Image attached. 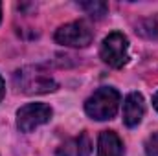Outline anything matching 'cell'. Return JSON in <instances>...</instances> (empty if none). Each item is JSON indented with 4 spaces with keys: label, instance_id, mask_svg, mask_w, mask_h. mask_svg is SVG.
<instances>
[{
    "label": "cell",
    "instance_id": "cell-11",
    "mask_svg": "<svg viewBox=\"0 0 158 156\" xmlns=\"http://www.w3.org/2000/svg\"><path fill=\"white\" fill-rule=\"evenodd\" d=\"M4 94H6V86H4V79L0 77V101H2V97H4Z\"/></svg>",
    "mask_w": 158,
    "mask_h": 156
},
{
    "label": "cell",
    "instance_id": "cell-7",
    "mask_svg": "<svg viewBox=\"0 0 158 156\" xmlns=\"http://www.w3.org/2000/svg\"><path fill=\"white\" fill-rule=\"evenodd\" d=\"M92 151V143L86 132H81L79 136L64 142L59 149H57V156H88Z\"/></svg>",
    "mask_w": 158,
    "mask_h": 156
},
{
    "label": "cell",
    "instance_id": "cell-4",
    "mask_svg": "<svg viewBox=\"0 0 158 156\" xmlns=\"http://www.w3.org/2000/svg\"><path fill=\"white\" fill-rule=\"evenodd\" d=\"M94 39V31L85 20H74L64 26H61L55 31V40L63 46L70 48H85Z\"/></svg>",
    "mask_w": 158,
    "mask_h": 156
},
{
    "label": "cell",
    "instance_id": "cell-8",
    "mask_svg": "<svg viewBox=\"0 0 158 156\" xmlns=\"http://www.w3.org/2000/svg\"><path fill=\"white\" fill-rule=\"evenodd\" d=\"M98 156H123V143L112 130H103L98 142Z\"/></svg>",
    "mask_w": 158,
    "mask_h": 156
},
{
    "label": "cell",
    "instance_id": "cell-1",
    "mask_svg": "<svg viewBox=\"0 0 158 156\" xmlns=\"http://www.w3.org/2000/svg\"><path fill=\"white\" fill-rule=\"evenodd\" d=\"M119 101H121V96H119V92L116 88L103 86V88L96 90L86 99L85 112L92 117V119H98V121L112 119L119 109Z\"/></svg>",
    "mask_w": 158,
    "mask_h": 156
},
{
    "label": "cell",
    "instance_id": "cell-10",
    "mask_svg": "<svg viewBox=\"0 0 158 156\" xmlns=\"http://www.w3.org/2000/svg\"><path fill=\"white\" fill-rule=\"evenodd\" d=\"M145 154L147 156H158V132L147 138L145 142Z\"/></svg>",
    "mask_w": 158,
    "mask_h": 156
},
{
    "label": "cell",
    "instance_id": "cell-12",
    "mask_svg": "<svg viewBox=\"0 0 158 156\" xmlns=\"http://www.w3.org/2000/svg\"><path fill=\"white\" fill-rule=\"evenodd\" d=\"M153 105H155V109L158 110V92L155 94V96H153Z\"/></svg>",
    "mask_w": 158,
    "mask_h": 156
},
{
    "label": "cell",
    "instance_id": "cell-6",
    "mask_svg": "<svg viewBox=\"0 0 158 156\" xmlns=\"http://www.w3.org/2000/svg\"><path fill=\"white\" fill-rule=\"evenodd\" d=\"M145 114V105L143 97L138 92H132L125 97L123 101V121L127 127H136Z\"/></svg>",
    "mask_w": 158,
    "mask_h": 156
},
{
    "label": "cell",
    "instance_id": "cell-3",
    "mask_svg": "<svg viewBox=\"0 0 158 156\" xmlns=\"http://www.w3.org/2000/svg\"><path fill=\"white\" fill-rule=\"evenodd\" d=\"M127 50H129V40H127V37L123 33H119V31H112V33H109L103 39L99 55H101L103 63H107L109 66L121 68L127 63V59H129Z\"/></svg>",
    "mask_w": 158,
    "mask_h": 156
},
{
    "label": "cell",
    "instance_id": "cell-13",
    "mask_svg": "<svg viewBox=\"0 0 158 156\" xmlns=\"http://www.w3.org/2000/svg\"><path fill=\"white\" fill-rule=\"evenodd\" d=\"M0 20H2V4H0Z\"/></svg>",
    "mask_w": 158,
    "mask_h": 156
},
{
    "label": "cell",
    "instance_id": "cell-5",
    "mask_svg": "<svg viewBox=\"0 0 158 156\" xmlns=\"http://www.w3.org/2000/svg\"><path fill=\"white\" fill-rule=\"evenodd\" d=\"M52 117V109L44 103H30L19 109L17 112V127L22 132H31L37 127L44 125Z\"/></svg>",
    "mask_w": 158,
    "mask_h": 156
},
{
    "label": "cell",
    "instance_id": "cell-9",
    "mask_svg": "<svg viewBox=\"0 0 158 156\" xmlns=\"http://www.w3.org/2000/svg\"><path fill=\"white\" fill-rule=\"evenodd\" d=\"M79 7L85 9V11H86L90 17H94V18H103V17L107 15V11H109V6H107L105 2H81Z\"/></svg>",
    "mask_w": 158,
    "mask_h": 156
},
{
    "label": "cell",
    "instance_id": "cell-2",
    "mask_svg": "<svg viewBox=\"0 0 158 156\" xmlns=\"http://www.w3.org/2000/svg\"><path fill=\"white\" fill-rule=\"evenodd\" d=\"M15 84L26 94H46L57 88L53 77L39 66H26L15 74Z\"/></svg>",
    "mask_w": 158,
    "mask_h": 156
}]
</instances>
